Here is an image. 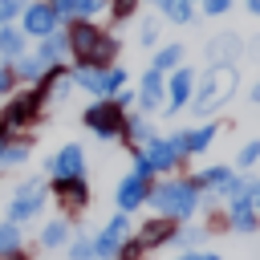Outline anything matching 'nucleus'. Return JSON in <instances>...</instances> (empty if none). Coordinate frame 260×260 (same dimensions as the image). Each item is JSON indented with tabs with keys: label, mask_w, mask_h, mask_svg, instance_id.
<instances>
[{
	"label": "nucleus",
	"mask_w": 260,
	"mask_h": 260,
	"mask_svg": "<svg viewBox=\"0 0 260 260\" xmlns=\"http://www.w3.org/2000/svg\"><path fill=\"white\" fill-rule=\"evenodd\" d=\"M65 41H69L73 61H77V65H89V69L110 65V61L118 57V41H114L110 32H102L98 24H89V20H73V24L65 28Z\"/></svg>",
	"instance_id": "obj_1"
},
{
	"label": "nucleus",
	"mask_w": 260,
	"mask_h": 260,
	"mask_svg": "<svg viewBox=\"0 0 260 260\" xmlns=\"http://www.w3.org/2000/svg\"><path fill=\"white\" fill-rule=\"evenodd\" d=\"M146 199H150L167 219H187V215L195 211V203H199V187H195V179H167V183H158Z\"/></svg>",
	"instance_id": "obj_2"
},
{
	"label": "nucleus",
	"mask_w": 260,
	"mask_h": 260,
	"mask_svg": "<svg viewBox=\"0 0 260 260\" xmlns=\"http://www.w3.org/2000/svg\"><path fill=\"white\" fill-rule=\"evenodd\" d=\"M232 93H236V65H211L203 89L191 98V110H195V114H211V110L223 106Z\"/></svg>",
	"instance_id": "obj_3"
},
{
	"label": "nucleus",
	"mask_w": 260,
	"mask_h": 260,
	"mask_svg": "<svg viewBox=\"0 0 260 260\" xmlns=\"http://www.w3.org/2000/svg\"><path fill=\"white\" fill-rule=\"evenodd\" d=\"M73 85H81V89L93 93V98H114V93L126 85V69H114V65H98V69L77 65V69H73Z\"/></svg>",
	"instance_id": "obj_4"
},
{
	"label": "nucleus",
	"mask_w": 260,
	"mask_h": 260,
	"mask_svg": "<svg viewBox=\"0 0 260 260\" xmlns=\"http://www.w3.org/2000/svg\"><path fill=\"white\" fill-rule=\"evenodd\" d=\"M85 126H89L98 138H118V134L126 130V118H122V110H118L110 98H98V102L85 106Z\"/></svg>",
	"instance_id": "obj_5"
},
{
	"label": "nucleus",
	"mask_w": 260,
	"mask_h": 260,
	"mask_svg": "<svg viewBox=\"0 0 260 260\" xmlns=\"http://www.w3.org/2000/svg\"><path fill=\"white\" fill-rule=\"evenodd\" d=\"M175 162H179V150L171 146V138H154L150 146L138 150V158H134V175L150 179V175H158V171H171Z\"/></svg>",
	"instance_id": "obj_6"
},
{
	"label": "nucleus",
	"mask_w": 260,
	"mask_h": 260,
	"mask_svg": "<svg viewBox=\"0 0 260 260\" xmlns=\"http://www.w3.org/2000/svg\"><path fill=\"white\" fill-rule=\"evenodd\" d=\"M41 106H45V93L41 89H28V93H16L8 106H4V114H0V126L12 134V130H20V126H28L37 114H41Z\"/></svg>",
	"instance_id": "obj_7"
},
{
	"label": "nucleus",
	"mask_w": 260,
	"mask_h": 260,
	"mask_svg": "<svg viewBox=\"0 0 260 260\" xmlns=\"http://www.w3.org/2000/svg\"><path fill=\"white\" fill-rule=\"evenodd\" d=\"M41 203H45V183L28 179L24 187H16V195H12V203H8V219H12V223H24V219H32V215L41 211Z\"/></svg>",
	"instance_id": "obj_8"
},
{
	"label": "nucleus",
	"mask_w": 260,
	"mask_h": 260,
	"mask_svg": "<svg viewBox=\"0 0 260 260\" xmlns=\"http://www.w3.org/2000/svg\"><path fill=\"white\" fill-rule=\"evenodd\" d=\"M49 175L53 179H85V150L77 142L61 146L53 158H49Z\"/></svg>",
	"instance_id": "obj_9"
},
{
	"label": "nucleus",
	"mask_w": 260,
	"mask_h": 260,
	"mask_svg": "<svg viewBox=\"0 0 260 260\" xmlns=\"http://www.w3.org/2000/svg\"><path fill=\"white\" fill-rule=\"evenodd\" d=\"M126 236H130V219H126V215H114V219L106 223V232L93 240V252H98V260H106V256H118V248L126 244Z\"/></svg>",
	"instance_id": "obj_10"
},
{
	"label": "nucleus",
	"mask_w": 260,
	"mask_h": 260,
	"mask_svg": "<svg viewBox=\"0 0 260 260\" xmlns=\"http://www.w3.org/2000/svg\"><path fill=\"white\" fill-rule=\"evenodd\" d=\"M57 28V12L49 8V0H37V4H28L24 8V37H49Z\"/></svg>",
	"instance_id": "obj_11"
},
{
	"label": "nucleus",
	"mask_w": 260,
	"mask_h": 260,
	"mask_svg": "<svg viewBox=\"0 0 260 260\" xmlns=\"http://www.w3.org/2000/svg\"><path fill=\"white\" fill-rule=\"evenodd\" d=\"M53 195H57V203H61L65 211H81V207L89 203L85 179H53Z\"/></svg>",
	"instance_id": "obj_12"
},
{
	"label": "nucleus",
	"mask_w": 260,
	"mask_h": 260,
	"mask_svg": "<svg viewBox=\"0 0 260 260\" xmlns=\"http://www.w3.org/2000/svg\"><path fill=\"white\" fill-rule=\"evenodd\" d=\"M175 236H179L175 219H167V215H162V219H146V223L138 228V236H134V240H138L142 248H162V244H171Z\"/></svg>",
	"instance_id": "obj_13"
},
{
	"label": "nucleus",
	"mask_w": 260,
	"mask_h": 260,
	"mask_svg": "<svg viewBox=\"0 0 260 260\" xmlns=\"http://www.w3.org/2000/svg\"><path fill=\"white\" fill-rule=\"evenodd\" d=\"M195 187H211V191H219V195H228V199L244 191V183H240V179H236L228 167H207V171L195 179Z\"/></svg>",
	"instance_id": "obj_14"
},
{
	"label": "nucleus",
	"mask_w": 260,
	"mask_h": 260,
	"mask_svg": "<svg viewBox=\"0 0 260 260\" xmlns=\"http://www.w3.org/2000/svg\"><path fill=\"white\" fill-rule=\"evenodd\" d=\"M191 81H195V73L179 65V69H175V77L167 81V98H171V102H167V114H179V110L191 102Z\"/></svg>",
	"instance_id": "obj_15"
},
{
	"label": "nucleus",
	"mask_w": 260,
	"mask_h": 260,
	"mask_svg": "<svg viewBox=\"0 0 260 260\" xmlns=\"http://www.w3.org/2000/svg\"><path fill=\"white\" fill-rule=\"evenodd\" d=\"M146 195H150L146 179H142V175H126V179L118 183V195H114V199H118L122 211H134L138 203H146Z\"/></svg>",
	"instance_id": "obj_16"
},
{
	"label": "nucleus",
	"mask_w": 260,
	"mask_h": 260,
	"mask_svg": "<svg viewBox=\"0 0 260 260\" xmlns=\"http://www.w3.org/2000/svg\"><path fill=\"white\" fill-rule=\"evenodd\" d=\"M228 223L236 228V232H256V207H252V199L240 191V195H232V207H228Z\"/></svg>",
	"instance_id": "obj_17"
},
{
	"label": "nucleus",
	"mask_w": 260,
	"mask_h": 260,
	"mask_svg": "<svg viewBox=\"0 0 260 260\" xmlns=\"http://www.w3.org/2000/svg\"><path fill=\"white\" fill-rule=\"evenodd\" d=\"M162 93H167V81H162V73L146 69V73H142V89H138V106H142V110L150 114V110H158Z\"/></svg>",
	"instance_id": "obj_18"
},
{
	"label": "nucleus",
	"mask_w": 260,
	"mask_h": 260,
	"mask_svg": "<svg viewBox=\"0 0 260 260\" xmlns=\"http://www.w3.org/2000/svg\"><path fill=\"white\" fill-rule=\"evenodd\" d=\"M49 8L57 12V20H61V16H73V20H85V16H93V12H102V8H106V0H49Z\"/></svg>",
	"instance_id": "obj_19"
},
{
	"label": "nucleus",
	"mask_w": 260,
	"mask_h": 260,
	"mask_svg": "<svg viewBox=\"0 0 260 260\" xmlns=\"http://www.w3.org/2000/svg\"><path fill=\"white\" fill-rule=\"evenodd\" d=\"M236 49H240V37H215L211 45H207V61L211 65H232V57H236Z\"/></svg>",
	"instance_id": "obj_20"
},
{
	"label": "nucleus",
	"mask_w": 260,
	"mask_h": 260,
	"mask_svg": "<svg viewBox=\"0 0 260 260\" xmlns=\"http://www.w3.org/2000/svg\"><path fill=\"white\" fill-rule=\"evenodd\" d=\"M122 134H126V142H130V146H138V150H142V146H150V142L158 138V134H154V126H150L146 118H126V130H122Z\"/></svg>",
	"instance_id": "obj_21"
},
{
	"label": "nucleus",
	"mask_w": 260,
	"mask_h": 260,
	"mask_svg": "<svg viewBox=\"0 0 260 260\" xmlns=\"http://www.w3.org/2000/svg\"><path fill=\"white\" fill-rule=\"evenodd\" d=\"M0 53H4L8 61L24 57V28H16V24H0Z\"/></svg>",
	"instance_id": "obj_22"
},
{
	"label": "nucleus",
	"mask_w": 260,
	"mask_h": 260,
	"mask_svg": "<svg viewBox=\"0 0 260 260\" xmlns=\"http://www.w3.org/2000/svg\"><path fill=\"white\" fill-rule=\"evenodd\" d=\"M49 69H57V65H45L37 53H32V57H16V61H12V73H16V77H28V81H41Z\"/></svg>",
	"instance_id": "obj_23"
},
{
	"label": "nucleus",
	"mask_w": 260,
	"mask_h": 260,
	"mask_svg": "<svg viewBox=\"0 0 260 260\" xmlns=\"http://www.w3.org/2000/svg\"><path fill=\"white\" fill-rule=\"evenodd\" d=\"M65 49H69V41H65V32H57V28H53V32H49V37L41 41V49H37V57H41L45 65H57V57H61Z\"/></svg>",
	"instance_id": "obj_24"
},
{
	"label": "nucleus",
	"mask_w": 260,
	"mask_h": 260,
	"mask_svg": "<svg viewBox=\"0 0 260 260\" xmlns=\"http://www.w3.org/2000/svg\"><path fill=\"white\" fill-rule=\"evenodd\" d=\"M179 65H183V45H162V49L154 53V61H150L154 73H171V69H179Z\"/></svg>",
	"instance_id": "obj_25"
},
{
	"label": "nucleus",
	"mask_w": 260,
	"mask_h": 260,
	"mask_svg": "<svg viewBox=\"0 0 260 260\" xmlns=\"http://www.w3.org/2000/svg\"><path fill=\"white\" fill-rule=\"evenodd\" d=\"M24 158H28V142H16L12 134L0 138V167H16V162H24Z\"/></svg>",
	"instance_id": "obj_26"
},
{
	"label": "nucleus",
	"mask_w": 260,
	"mask_h": 260,
	"mask_svg": "<svg viewBox=\"0 0 260 260\" xmlns=\"http://www.w3.org/2000/svg\"><path fill=\"white\" fill-rule=\"evenodd\" d=\"M65 240H69L65 219H53V223H45V228H41V244H45V248H61Z\"/></svg>",
	"instance_id": "obj_27"
},
{
	"label": "nucleus",
	"mask_w": 260,
	"mask_h": 260,
	"mask_svg": "<svg viewBox=\"0 0 260 260\" xmlns=\"http://www.w3.org/2000/svg\"><path fill=\"white\" fill-rule=\"evenodd\" d=\"M8 252H20V228L12 219L0 223V256H8Z\"/></svg>",
	"instance_id": "obj_28"
},
{
	"label": "nucleus",
	"mask_w": 260,
	"mask_h": 260,
	"mask_svg": "<svg viewBox=\"0 0 260 260\" xmlns=\"http://www.w3.org/2000/svg\"><path fill=\"white\" fill-rule=\"evenodd\" d=\"M162 12H167L171 20H179V24H187V20H191V0H167Z\"/></svg>",
	"instance_id": "obj_29"
},
{
	"label": "nucleus",
	"mask_w": 260,
	"mask_h": 260,
	"mask_svg": "<svg viewBox=\"0 0 260 260\" xmlns=\"http://www.w3.org/2000/svg\"><path fill=\"white\" fill-rule=\"evenodd\" d=\"M69 260H98V252H93V240H89V236L73 240V244H69Z\"/></svg>",
	"instance_id": "obj_30"
},
{
	"label": "nucleus",
	"mask_w": 260,
	"mask_h": 260,
	"mask_svg": "<svg viewBox=\"0 0 260 260\" xmlns=\"http://www.w3.org/2000/svg\"><path fill=\"white\" fill-rule=\"evenodd\" d=\"M134 8H138V0H110V16L114 20H126Z\"/></svg>",
	"instance_id": "obj_31"
},
{
	"label": "nucleus",
	"mask_w": 260,
	"mask_h": 260,
	"mask_svg": "<svg viewBox=\"0 0 260 260\" xmlns=\"http://www.w3.org/2000/svg\"><path fill=\"white\" fill-rule=\"evenodd\" d=\"M256 158H260V142H244V146H240V158H236V162H240V167H252Z\"/></svg>",
	"instance_id": "obj_32"
},
{
	"label": "nucleus",
	"mask_w": 260,
	"mask_h": 260,
	"mask_svg": "<svg viewBox=\"0 0 260 260\" xmlns=\"http://www.w3.org/2000/svg\"><path fill=\"white\" fill-rule=\"evenodd\" d=\"M142 252H146V248H142L138 240H126V244L118 248V260H142Z\"/></svg>",
	"instance_id": "obj_33"
},
{
	"label": "nucleus",
	"mask_w": 260,
	"mask_h": 260,
	"mask_svg": "<svg viewBox=\"0 0 260 260\" xmlns=\"http://www.w3.org/2000/svg\"><path fill=\"white\" fill-rule=\"evenodd\" d=\"M16 12H24V0H0V24H8Z\"/></svg>",
	"instance_id": "obj_34"
},
{
	"label": "nucleus",
	"mask_w": 260,
	"mask_h": 260,
	"mask_svg": "<svg viewBox=\"0 0 260 260\" xmlns=\"http://www.w3.org/2000/svg\"><path fill=\"white\" fill-rule=\"evenodd\" d=\"M138 45H142V49L158 45V24H142V28H138Z\"/></svg>",
	"instance_id": "obj_35"
},
{
	"label": "nucleus",
	"mask_w": 260,
	"mask_h": 260,
	"mask_svg": "<svg viewBox=\"0 0 260 260\" xmlns=\"http://www.w3.org/2000/svg\"><path fill=\"white\" fill-rule=\"evenodd\" d=\"M203 8H207V16H223L232 8V0H203Z\"/></svg>",
	"instance_id": "obj_36"
},
{
	"label": "nucleus",
	"mask_w": 260,
	"mask_h": 260,
	"mask_svg": "<svg viewBox=\"0 0 260 260\" xmlns=\"http://www.w3.org/2000/svg\"><path fill=\"white\" fill-rule=\"evenodd\" d=\"M16 85V73H12V65H0V93H8Z\"/></svg>",
	"instance_id": "obj_37"
},
{
	"label": "nucleus",
	"mask_w": 260,
	"mask_h": 260,
	"mask_svg": "<svg viewBox=\"0 0 260 260\" xmlns=\"http://www.w3.org/2000/svg\"><path fill=\"white\" fill-rule=\"evenodd\" d=\"M244 195L252 199V207L260 211V179H252V183H244Z\"/></svg>",
	"instance_id": "obj_38"
},
{
	"label": "nucleus",
	"mask_w": 260,
	"mask_h": 260,
	"mask_svg": "<svg viewBox=\"0 0 260 260\" xmlns=\"http://www.w3.org/2000/svg\"><path fill=\"white\" fill-rule=\"evenodd\" d=\"M179 240H183V244H199L203 232H199V228H187V232H179Z\"/></svg>",
	"instance_id": "obj_39"
},
{
	"label": "nucleus",
	"mask_w": 260,
	"mask_h": 260,
	"mask_svg": "<svg viewBox=\"0 0 260 260\" xmlns=\"http://www.w3.org/2000/svg\"><path fill=\"white\" fill-rule=\"evenodd\" d=\"M248 12H256V16H260V0H248Z\"/></svg>",
	"instance_id": "obj_40"
},
{
	"label": "nucleus",
	"mask_w": 260,
	"mask_h": 260,
	"mask_svg": "<svg viewBox=\"0 0 260 260\" xmlns=\"http://www.w3.org/2000/svg\"><path fill=\"white\" fill-rule=\"evenodd\" d=\"M4 260H28V256H20V252H8V256H4Z\"/></svg>",
	"instance_id": "obj_41"
},
{
	"label": "nucleus",
	"mask_w": 260,
	"mask_h": 260,
	"mask_svg": "<svg viewBox=\"0 0 260 260\" xmlns=\"http://www.w3.org/2000/svg\"><path fill=\"white\" fill-rule=\"evenodd\" d=\"M252 102H260V85H252Z\"/></svg>",
	"instance_id": "obj_42"
},
{
	"label": "nucleus",
	"mask_w": 260,
	"mask_h": 260,
	"mask_svg": "<svg viewBox=\"0 0 260 260\" xmlns=\"http://www.w3.org/2000/svg\"><path fill=\"white\" fill-rule=\"evenodd\" d=\"M179 260H199V256H195V252H187V256H179Z\"/></svg>",
	"instance_id": "obj_43"
},
{
	"label": "nucleus",
	"mask_w": 260,
	"mask_h": 260,
	"mask_svg": "<svg viewBox=\"0 0 260 260\" xmlns=\"http://www.w3.org/2000/svg\"><path fill=\"white\" fill-rule=\"evenodd\" d=\"M199 260H219V256H215V252H211V256H199Z\"/></svg>",
	"instance_id": "obj_44"
},
{
	"label": "nucleus",
	"mask_w": 260,
	"mask_h": 260,
	"mask_svg": "<svg viewBox=\"0 0 260 260\" xmlns=\"http://www.w3.org/2000/svg\"><path fill=\"white\" fill-rule=\"evenodd\" d=\"M154 4H158V8H162V4H167V0H154Z\"/></svg>",
	"instance_id": "obj_45"
}]
</instances>
